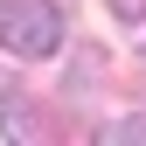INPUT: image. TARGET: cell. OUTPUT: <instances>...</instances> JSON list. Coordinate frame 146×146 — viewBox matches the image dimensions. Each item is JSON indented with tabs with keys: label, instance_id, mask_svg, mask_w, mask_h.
<instances>
[{
	"label": "cell",
	"instance_id": "obj_1",
	"mask_svg": "<svg viewBox=\"0 0 146 146\" xmlns=\"http://www.w3.org/2000/svg\"><path fill=\"white\" fill-rule=\"evenodd\" d=\"M0 49H14V56H56L63 49V14L49 0H0Z\"/></svg>",
	"mask_w": 146,
	"mask_h": 146
},
{
	"label": "cell",
	"instance_id": "obj_2",
	"mask_svg": "<svg viewBox=\"0 0 146 146\" xmlns=\"http://www.w3.org/2000/svg\"><path fill=\"white\" fill-rule=\"evenodd\" d=\"M0 132H7V146H49V118H42V104H35L14 77H0Z\"/></svg>",
	"mask_w": 146,
	"mask_h": 146
},
{
	"label": "cell",
	"instance_id": "obj_3",
	"mask_svg": "<svg viewBox=\"0 0 146 146\" xmlns=\"http://www.w3.org/2000/svg\"><path fill=\"white\" fill-rule=\"evenodd\" d=\"M104 146H146V125H111Z\"/></svg>",
	"mask_w": 146,
	"mask_h": 146
},
{
	"label": "cell",
	"instance_id": "obj_4",
	"mask_svg": "<svg viewBox=\"0 0 146 146\" xmlns=\"http://www.w3.org/2000/svg\"><path fill=\"white\" fill-rule=\"evenodd\" d=\"M111 7L125 14V21H139V14H146V0H111Z\"/></svg>",
	"mask_w": 146,
	"mask_h": 146
}]
</instances>
